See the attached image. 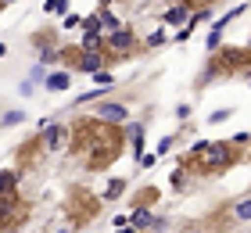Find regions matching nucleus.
<instances>
[{"instance_id":"obj_5","label":"nucleus","mask_w":251,"mask_h":233,"mask_svg":"<svg viewBox=\"0 0 251 233\" xmlns=\"http://www.w3.org/2000/svg\"><path fill=\"white\" fill-rule=\"evenodd\" d=\"M126 119V108L122 104H100V111H97V122H108V126H115Z\"/></svg>"},{"instance_id":"obj_15","label":"nucleus","mask_w":251,"mask_h":233,"mask_svg":"<svg viewBox=\"0 0 251 233\" xmlns=\"http://www.w3.org/2000/svg\"><path fill=\"white\" fill-rule=\"evenodd\" d=\"M79 26H83V18H79V15H68L65 18V29H79Z\"/></svg>"},{"instance_id":"obj_2","label":"nucleus","mask_w":251,"mask_h":233,"mask_svg":"<svg viewBox=\"0 0 251 233\" xmlns=\"http://www.w3.org/2000/svg\"><path fill=\"white\" fill-rule=\"evenodd\" d=\"M22 219H25V208L18 194H0V226H18Z\"/></svg>"},{"instance_id":"obj_22","label":"nucleus","mask_w":251,"mask_h":233,"mask_svg":"<svg viewBox=\"0 0 251 233\" xmlns=\"http://www.w3.org/2000/svg\"><path fill=\"white\" fill-rule=\"evenodd\" d=\"M104 4H108V0H104Z\"/></svg>"},{"instance_id":"obj_6","label":"nucleus","mask_w":251,"mask_h":233,"mask_svg":"<svg viewBox=\"0 0 251 233\" xmlns=\"http://www.w3.org/2000/svg\"><path fill=\"white\" fill-rule=\"evenodd\" d=\"M100 61H104L100 51H86L83 57H79V72H100Z\"/></svg>"},{"instance_id":"obj_17","label":"nucleus","mask_w":251,"mask_h":233,"mask_svg":"<svg viewBox=\"0 0 251 233\" xmlns=\"http://www.w3.org/2000/svg\"><path fill=\"white\" fill-rule=\"evenodd\" d=\"M97 76V86H111V76L108 72H94Z\"/></svg>"},{"instance_id":"obj_3","label":"nucleus","mask_w":251,"mask_h":233,"mask_svg":"<svg viewBox=\"0 0 251 233\" xmlns=\"http://www.w3.org/2000/svg\"><path fill=\"white\" fill-rule=\"evenodd\" d=\"M43 140H47V144H43L47 151H61V147L68 144V129H65V126H58V122H47V119H43Z\"/></svg>"},{"instance_id":"obj_9","label":"nucleus","mask_w":251,"mask_h":233,"mask_svg":"<svg viewBox=\"0 0 251 233\" xmlns=\"http://www.w3.org/2000/svg\"><path fill=\"white\" fill-rule=\"evenodd\" d=\"M100 43H104V32H86V40H83L86 51H100Z\"/></svg>"},{"instance_id":"obj_8","label":"nucleus","mask_w":251,"mask_h":233,"mask_svg":"<svg viewBox=\"0 0 251 233\" xmlns=\"http://www.w3.org/2000/svg\"><path fill=\"white\" fill-rule=\"evenodd\" d=\"M100 32H115L119 29V22H115V15H111V11H100Z\"/></svg>"},{"instance_id":"obj_18","label":"nucleus","mask_w":251,"mask_h":233,"mask_svg":"<svg viewBox=\"0 0 251 233\" xmlns=\"http://www.w3.org/2000/svg\"><path fill=\"white\" fill-rule=\"evenodd\" d=\"M248 76H251V54H248Z\"/></svg>"},{"instance_id":"obj_12","label":"nucleus","mask_w":251,"mask_h":233,"mask_svg":"<svg viewBox=\"0 0 251 233\" xmlns=\"http://www.w3.org/2000/svg\"><path fill=\"white\" fill-rule=\"evenodd\" d=\"M47 11H58V15H65V11H68V0H50Z\"/></svg>"},{"instance_id":"obj_16","label":"nucleus","mask_w":251,"mask_h":233,"mask_svg":"<svg viewBox=\"0 0 251 233\" xmlns=\"http://www.w3.org/2000/svg\"><path fill=\"white\" fill-rule=\"evenodd\" d=\"M15 122H22V111H7L4 115V126H15Z\"/></svg>"},{"instance_id":"obj_10","label":"nucleus","mask_w":251,"mask_h":233,"mask_svg":"<svg viewBox=\"0 0 251 233\" xmlns=\"http://www.w3.org/2000/svg\"><path fill=\"white\" fill-rule=\"evenodd\" d=\"M187 7H190V0H187V4H179V7H173V11H165V22H183L187 18Z\"/></svg>"},{"instance_id":"obj_14","label":"nucleus","mask_w":251,"mask_h":233,"mask_svg":"<svg viewBox=\"0 0 251 233\" xmlns=\"http://www.w3.org/2000/svg\"><path fill=\"white\" fill-rule=\"evenodd\" d=\"M237 215H241V219H251V201H241V205H237Z\"/></svg>"},{"instance_id":"obj_11","label":"nucleus","mask_w":251,"mask_h":233,"mask_svg":"<svg viewBox=\"0 0 251 233\" xmlns=\"http://www.w3.org/2000/svg\"><path fill=\"white\" fill-rule=\"evenodd\" d=\"M68 86V76L58 72V76H47V90H65Z\"/></svg>"},{"instance_id":"obj_4","label":"nucleus","mask_w":251,"mask_h":233,"mask_svg":"<svg viewBox=\"0 0 251 233\" xmlns=\"http://www.w3.org/2000/svg\"><path fill=\"white\" fill-rule=\"evenodd\" d=\"M108 47H111V54H129L133 47H136V36L129 29H115V32H108Z\"/></svg>"},{"instance_id":"obj_19","label":"nucleus","mask_w":251,"mask_h":233,"mask_svg":"<svg viewBox=\"0 0 251 233\" xmlns=\"http://www.w3.org/2000/svg\"><path fill=\"white\" fill-rule=\"evenodd\" d=\"M122 233H136V230H122Z\"/></svg>"},{"instance_id":"obj_21","label":"nucleus","mask_w":251,"mask_h":233,"mask_svg":"<svg viewBox=\"0 0 251 233\" xmlns=\"http://www.w3.org/2000/svg\"><path fill=\"white\" fill-rule=\"evenodd\" d=\"M201 4H208V0H201Z\"/></svg>"},{"instance_id":"obj_1","label":"nucleus","mask_w":251,"mask_h":233,"mask_svg":"<svg viewBox=\"0 0 251 233\" xmlns=\"http://www.w3.org/2000/svg\"><path fill=\"white\" fill-rule=\"evenodd\" d=\"M190 161L201 172H219L233 161V151H230V144H198L190 151Z\"/></svg>"},{"instance_id":"obj_7","label":"nucleus","mask_w":251,"mask_h":233,"mask_svg":"<svg viewBox=\"0 0 251 233\" xmlns=\"http://www.w3.org/2000/svg\"><path fill=\"white\" fill-rule=\"evenodd\" d=\"M18 180H22V172H0V194H15L18 190Z\"/></svg>"},{"instance_id":"obj_13","label":"nucleus","mask_w":251,"mask_h":233,"mask_svg":"<svg viewBox=\"0 0 251 233\" xmlns=\"http://www.w3.org/2000/svg\"><path fill=\"white\" fill-rule=\"evenodd\" d=\"M122 194V180H111L108 183V197H119Z\"/></svg>"},{"instance_id":"obj_20","label":"nucleus","mask_w":251,"mask_h":233,"mask_svg":"<svg viewBox=\"0 0 251 233\" xmlns=\"http://www.w3.org/2000/svg\"><path fill=\"white\" fill-rule=\"evenodd\" d=\"M0 54H4V43H0Z\"/></svg>"}]
</instances>
